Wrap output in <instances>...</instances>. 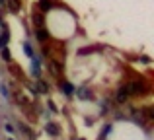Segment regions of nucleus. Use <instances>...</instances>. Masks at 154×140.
Listing matches in <instances>:
<instances>
[{"mask_svg": "<svg viewBox=\"0 0 154 140\" xmlns=\"http://www.w3.org/2000/svg\"><path fill=\"white\" fill-rule=\"evenodd\" d=\"M23 53H26L27 55V57H29V58H35V55H33V49H31V45H29V43H23Z\"/></svg>", "mask_w": 154, "mask_h": 140, "instance_id": "nucleus-2", "label": "nucleus"}, {"mask_svg": "<svg viewBox=\"0 0 154 140\" xmlns=\"http://www.w3.org/2000/svg\"><path fill=\"white\" fill-rule=\"evenodd\" d=\"M78 97H82V99H88V91H86V90H78Z\"/></svg>", "mask_w": 154, "mask_h": 140, "instance_id": "nucleus-6", "label": "nucleus"}, {"mask_svg": "<svg viewBox=\"0 0 154 140\" xmlns=\"http://www.w3.org/2000/svg\"><path fill=\"white\" fill-rule=\"evenodd\" d=\"M47 133L53 134V136H57V134H59V129L55 127V123H49V125H47Z\"/></svg>", "mask_w": 154, "mask_h": 140, "instance_id": "nucleus-5", "label": "nucleus"}, {"mask_svg": "<svg viewBox=\"0 0 154 140\" xmlns=\"http://www.w3.org/2000/svg\"><path fill=\"white\" fill-rule=\"evenodd\" d=\"M8 140H14V138H8Z\"/></svg>", "mask_w": 154, "mask_h": 140, "instance_id": "nucleus-9", "label": "nucleus"}, {"mask_svg": "<svg viewBox=\"0 0 154 140\" xmlns=\"http://www.w3.org/2000/svg\"><path fill=\"white\" fill-rule=\"evenodd\" d=\"M8 39H10V35H8V31L4 29L2 33H0V51H4V49H6V43H8Z\"/></svg>", "mask_w": 154, "mask_h": 140, "instance_id": "nucleus-1", "label": "nucleus"}, {"mask_svg": "<svg viewBox=\"0 0 154 140\" xmlns=\"http://www.w3.org/2000/svg\"><path fill=\"white\" fill-rule=\"evenodd\" d=\"M41 8H51V2L49 0H41Z\"/></svg>", "mask_w": 154, "mask_h": 140, "instance_id": "nucleus-8", "label": "nucleus"}, {"mask_svg": "<svg viewBox=\"0 0 154 140\" xmlns=\"http://www.w3.org/2000/svg\"><path fill=\"white\" fill-rule=\"evenodd\" d=\"M127 95H129L127 88H121V90H119V94H117V101H125V99H127Z\"/></svg>", "mask_w": 154, "mask_h": 140, "instance_id": "nucleus-4", "label": "nucleus"}, {"mask_svg": "<svg viewBox=\"0 0 154 140\" xmlns=\"http://www.w3.org/2000/svg\"><path fill=\"white\" fill-rule=\"evenodd\" d=\"M4 129H6V133H8V134H12V133H14V127H12L10 123H6V127H4Z\"/></svg>", "mask_w": 154, "mask_h": 140, "instance_id": "nucleus-7", "label": "nucleus"}, {"mask_svg": "<svg viewBox=\"0 0 154 140\" xmlns=\"http://www.w3.org/2000/svg\"><path fill=\"white\" fill-rule=\"evenodd\" d=\"M63 90H64V94H66V95H72V94H76L74 86H72V84H66V82L63 84Z\"/></svg>", "mask_w": 154, "mask_h": 140, "instance_id": "nucleus-3", "label": "nucleus"}]
</instances>
